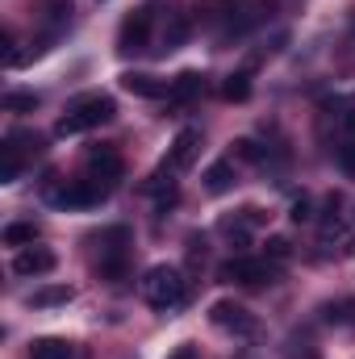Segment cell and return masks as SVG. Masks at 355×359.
<instances>
[{
	"instance_id": "6da1fadb",
	"label": "cell",
	"mask_w": 355,
	"mask_h": 359,
	"mask_svg": "<svg viewBox=\"0 0 355 359\" xmlns=\"http://www.w3.org/2000/svg\"><path fill=\"white\" fill-rule=\"evenodd\" d=\"M113 113H117V104H113V96H100V92H92V96H80L63 117H59V126H55V134L59 138H72V134H84L92 126H105V121H113Z\"/></svg>"
},
{
	"instance_id": "7a4b0ae2",
	"label": "cell",
	"mask_w": 355,
	"mask_h": 359,
	"mask_svg": "<svg viewBox=\"0 0 355 359\" xmlns=\"http://www.w3.org/2000/svg\"><path fill=\"white\" fill-rule=\"evenodd\" d=\"M142 297H147L155 309H180V305L188 301V280L180 276V268L159 264V268L147 271V280H142Z\"/></svg>"
},
{
	"instance_id": "3957f363",
	"label": "cell",
	"mask_w": 355,
	"mask_h": 359,
	"mask_svg": "<svg viewBox=\"0 0 355 359\" xmlns=\"http://www.w3.org/2000/svg\"><path fill=\"white\" fill-rule=\"evenodd\" d=\"M113 184H100V180H72L63 188H46V196L63 209H88V205H100L109 196Z\"/></svg>"
},
{
	"instance_id": "277c9868",
	"label": "cell",
	"mask_w": 355,
	"mask_h": 359,
	"mask_svg": "<svg viewBox=\"0 0 355 359\" xmlns=\"http://www.w3.org/2000/svg\"><path fill=\"white\" fill-rule=\"evenodd\" d=\"M155 0H147L142 8H134L126 21H121V29H117V50L121 55H138V50H147V38H151V21H155Z\"/></svg>"
},
{
	"instance_id": "5b68a950",
	"label": "cell",
	"mask_w": 355,
	"mask_h": 359,
	"mask_svg": "<svg viewBox=\"0 0 355 359\" xmlns=\"http://www.w3.org/2000/svg\"><path fill=\"white\" fill-rule=\"evenodd\" d=\"M217 280H226V284H264V280H272V264L267 259H226L217 268Z\"/></svg>"
},
{
	"instance_id": "8992f818",
	"label": "cell",
	"mask_w": 355,
	"mask_h": 359,
	"mask_svg": "<svg viewBox=\"0 0 355 359\" xmlns=\"http://www.w3.org/2000/svg\"><path fill=\"white\" fill-rule=\"evenodd\" d=\"M209 322L222 326V330H234V334H255V318L239 301H213L209 305Z\"/></svg>"
},
{
	"instance_id": "52a82bcc",
	"label": "cell",
	"mask_w": 355,
	"mask_h": 359,
	"mask_svg": "<svg viewBox=\"0 0 355 359\" xmlns=\"http://www.w3.org/2000/svg\"><path fill=\"white\" fill-rule=\"evenodd\" d=\"M196 155H201V134H196V130H180L176 142L168 147L163 172H184V168H192V163H196Z\"/></svg>"
},
{
	"instance_id": "ba28073f",
	"label": "cell",
	"mask_w": 355,
	"mask_h": 359,
	"mask_svg": "<svg viewBox=\"0 0 355 359\" xmlns=\"http://www.w3.org/2000/svg\"><path fill=\"white\" fill-rule=\"evenodd\" d=\"M55 251H46V247H21L17 251V259H13V271L17 276H46V271H55Z\"/></svg>"
},
{
	"instance_id": "9c48e42d",
	"label": "cell",
	"mask_w": 355,
	"mask_h": 359,
	"mask_svg": "<svg viewBox=\"0 0 355 359\" xmlns=\"http://www.w3.org/2000/svg\"><path fill=\"white\" fill-rule=\"evenodd\" d=\"M88 172H92V180H105V184L121 180V155H117L113 147L92 151V155H88Z\"/></svg>"
},
{
	"instance_id": "30bf717a",
	"label": "cell",
	"mask_w": 355,
	"mask_h": 359,
	"mask_svg": "<svg viewBox=\"0 0 355 359\" xmlns=\"http://www.w3.org/2000/svg\"><path fill=\"white\" fill-rule=\"evenodd\" d=\"M201 92H205V76L201 72H180L176 80H172V88H168V96H172V104H188Z\"/></svg>"
},
{
	"instance_id": "8fae6325",
	"label": "cell",
	"mask_w": 355,
	"mask_h": 359,
	"mask_svg": "<svg viewBox=\"0 0 355 359\" xmlns=\"http://www.w3.org/2000/svg\"><path fill=\"white\" fill-rule=\"evenodd\" d=\"M121 88L130 92V96H147V100H155V96L168 92V84L155 80V76H147V72H126V76H121Z\"/></svg>"
},
{
	"instance_id": "7c38bea8",
	"label": "cell",
	"mask_w": 355,
	"mask_h": 359,
	"mask_svg": "<svg viewBox=\"0 0 355 359\" xmlns=\"http://www.w3.org/2000/svg\"><path fill=\"white\" fill-rule=\"evenodd\" d=\"M234 159H217V163H209V172H205V188L209 192H230L234 188Z\"/></svg>"
},
{
	"instance_id": "4fadbf2b",
	"label": "cell",
	"mask_w": 355,
	"mask_h": 359,
	"mask_svg": "<svg viewBox=\"0 0 355 359\" xmlns=\"http://www.w3.org/2000/svg\"><path fill=\"white\" fill-rule=\"evenodd\" d=\"M96 243H100V259H105V255H126L130 230H126V226H109V230L96 234Z\"/></svg>"
},
{
	"instance_id": "5bb4252c",
	"label": "cell",
	"mask_w": 355,
	"mask_h": 359,
	"mask_svg": "<svg viewBox=\"0 0 355 359\" xmlns=\"http://www.w3.org/2000/svg\"><path fill=\"white\" fill-rule=\"evenodd\" d=\"M72 297H76V292H72L67 284H51V288H38V292L29 297V305H34V309H55V305H67Z\"/></svg>"
},
{
	"instance_id": "9a60e30c",
	"label": "cell",
	"mask_w": 355,
	"mask_h": 359,
	"mask_svg": "<svg viewBox=\"0 0 355 359\" xmlns=\"http://www.w3.org/2000/svg\"><path fill=\"white\" fill-rule=\"evenodd\" d=\"M29 359H72V343H63V339H38V343H29Z\"/></svg>"
},
{
	"instance_id": "2e32d148",
	"label": "cell",
	"mask_w": 355,
	"mask_h": 359,
	"mask_svg": "<svg viewBox=\"0 0 355 359\" xmlns=\"http://www.w3.org/2000/svg\"><path fill=\"white\" fill-rule=\"evenodd\" d=\"M188 29H192V25H188V13H172V17H168V29H163V46H168V50L184 46V42H188Z\"/></svg>"
},
{
	"instance_id": "e0dca14e",
	"label": "cell",
	"mask_w": 355,
	"mask_h": 359,
	"mask_svg": "<svg viewBox=\"0 0 355 359\" xmlns=\"http://www.w3.org/2000/svg\"><path fill=\"white\" fill-rule=\"evenodd\" d=\"M34 238H38V226H34V222H13V226H4V247H34Z\"/></svg>"
},
{
	"instance_id": "ac0fdd59",
	"label": "cell",
	"mask_w": 355,
	"mask_h": 359,
	"mask_svg": "<svg viewBox=\"0 0 355 359\" xmlns=\"http://www.w3.org/2000/svg\"><path fill=\"white\" fill-rule=\"evenodd\" d=\"M222 96H226V100H247V96H251V76H247V72H234V76H226Z\"/></svg>"
},
{
	"instance_id": "d6986e66",
	"label": "cell",
	"mask_w": 355,
	"mask_h": 359,
	"mask_svg": "<svg viewBox=\"0 0 355 359\" xmlns=\"http://www.w3.org/2000/svg\"><path fill=\"white\" fill-rule=\"evenodd\" d=\"M38 109V92H8L4 96V113H34Z\"/></svg>"
},
{
	"instance_id": "ffe728a7",
	"label": "cell",
	"mask_w": 355,
	"mask_h": 359,
	"mask_svg": "<svg viewBox=\"0 0 355 359\" xmlns=\"http://www.w3.org/2000/svg\"><path fill=\"white\" fill-rule=\"evenodd\" d=\"M17 176H21V151L4 142V163H0V180H4V184H13Z\"/></svg>"
},
{
	"instance_id": "44dd1931",
	"label": "cell",
	"mask_w": 355,
	"mask_h": 359,
	"mask_svg": "<svg viewBox=\"0 0 355 359\" xmlns=\"http://www.w3.org/2000/svg\"><path fill=\"white\" fill-rule=\"evenodd\" d=\"M322 318H326V322H339V326H343V322H355V301H330V305L322 309Z\"/></svg>"
},
{
	"instance_id": "7402d4cb",
	"label": "cell",
	"mask_w": 355,
	"mask_h": 359,
	"mask_svg": "<svg viewBox=\"0 0 355 359\" xmlns=\"http://www.w3.org/2000/svg\"><path fill=\"white\" fill-rule=\"evenodd\" d=\"M230 159L260 163V159H264V147H260V142H251V138H239V142H234V151H230Z\"/></svg>"
},
{
	"instance_id": "603a6c76",
	"label": "cell",
	"mask_w": 355,
	"mask_h": 359,
	"mask_svg": "<svg viewBox=\"0 0 355 359\" xmlns=\"http://www.w3.org/2000/svg\"><path fill=\"white\" fill-rule=\"evenodd\" d=\"M339 168H343L347 176H355V134H347V142L339 147Z\"/></svg>"
},
{
	"instance_id": "cb8c5ba5",
	"label": "cell",
	"mask_w": 355,
	"mask_h": 359,
	"mask_svg": "<svg viewBox=\"0 0 355 359\" xmlns=\"http://www.w3.org/2000/svg\"><path fill=\"white\" fill-rule=\"evenodd\" d=\"M288 217H293L297 226H301V222H309V217H314V201H309V196H297V201H293V209H288Z\"/></svg>"
},
{
	"instance_id": "d4e9b609",
	"label": "cell",
	"mask_w": 355,
	"mask_h": 359,
	"mask_svg": "<svg viewBox=\"0 0 355 359\" xmlns=\"http://www.w3.org/2000/svg\"><path fill=\"white\" fill-rule=\"evenodd\" d=\"M288 251H293V247H288V238H280V234H272V238H267V259H288Z\"/></svg>"
},
{
	"instance_id": "484cf974",
	"label": "cell",
	"mask_w": 355,
	"mask_h": 359,
	"mask_svg": "<svg viewBox=\"0 0 355 359\" xmlns=\"http://www.w3.org/2000/svg\"><path fill=\"white\" fill-rule=\"evenodd\" d=\"M168 359H201V347H192V343H184V347H176Z\"/></svg>"
},
{
	"instance_id": "4316f807",
	"label": "cell",
	"mask_w": 355,
	"mask_h": 359,
	"mask_svg": "<svg viewBox=\"0 0 355 359\" xmlns=\"http://www.w3.org/2000/svg\"><path fill=\"white\" fill-rule=\"evenodd\" d=\"M343 255H355V238H347V247H343Z\"/></svg>"
}]
</instances>
